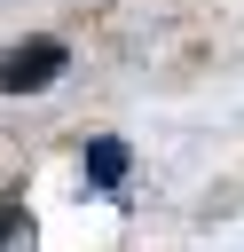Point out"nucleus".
<instances>
[{
    "label": "nucleus",
    "mask_w": 244,
    "mask_h": 252,
    "mask_svg": "<svg viewBox=\"0 0 244 252\" xmlns=\"http://www.w3.org/2000/svg\"><path fill=\"white\" fill-rule=\"evenodd\" d=\"M16 236H24V205H0V252H8Z\"/></svg>",
    "instance_id": "nucleus-3"
},
{
    "label": "nucleus",
    "mask_w": 244,
    "mask_h": 252,
    "mask_svg": "<svg viewBox=\"0 0 244 252\" xmlns=\"http://www.w3.org/2000/svg\"><path fill=\"white\" fill-rule=\"evenodd\" d=\"M79 165H87V181H94V189H118V181H126V142H118V134H94Z\"/></svg>",
    "instance_id": "nucleus-2"
},
{
    "label": "nucleus",
    "mask_w": 244,
    "mask_h": 252,
    "mask_svg": "<svg viewBox=\"0 0 244 252\" xmlns=\"http://www.w3.org/2000/svg\"><path fill=\"white\" fill-rule=\"evenodd\" d=\"M63 63H71L63 39H16V47L0 55V94H39V87L63 79Z\"/></svg>",
    "instance_id": "nucleus-1"
}]
</instances>
